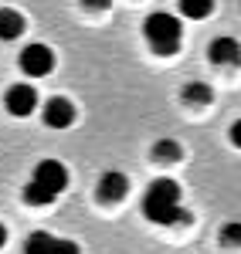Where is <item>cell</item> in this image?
I'll return each instance as SVG.
<instances>
[{"label": "cell", "instance_id": "cell-1", "mask_svg": "<svg viewBox=\"0 0 241 254\" xmlns=\"http://www.w3.org/2000/svg\"><path fill=\"white\" fill-rule=\"evenodd\" d=\"M143 217L150 224H160V227H173V224H190V214L180 207V183L177 180H153L150 190L143 196Z\"/></svg>", "mask_w": 241, "mask_h": 254}, {"label": "cell", "instance_id": "cell-2", "mask_svg": "<svg viewBox=\"0 0 241 254\" xmlns=\"http://www.w3.org/2000/svg\"><path fill=\"white\" fill-rule=\"evenodd\" d=\"M65 187H68V170H65V163H58V159H41L38 166H34L31 183L24 187V200H27L31 207H48V203H55V196H58Z\"/></svg>", "mask_w": 241, "mask_h": 254}, {"label": "cell", "instance_id": "cell-3", "mask_svg": "<svg viewBox=\"0 0 241 254\" xmlns=\"http://www.w3.org/2000/svg\"><path fill=\"white\" fill-rule=\"evenodd\" d=\"M143 31H146V41L153 44V51L157 55H177L180 51V38H183V27L180 20L173 17V14H150L146 24H143Z\"/></svg>", "mask_w": 241, "mask_h": 254}, {"label": "cell", "instance_id": "cell-4", "mask_svg": "<svg viewBox=\"0 0 241 254\" xmlns=\"http://www.w3.org/2000/svg\"><path fill=\"white\" fill-rule=\"evenodd\" d=\"M51 68H55V55H51L48 44H27L20 51V71L24 75L44 78V75H51Z\"/></svg>", "mask_w": 241, "mask_h": 254}, {"label": "cell", "instance_id": "cell-5", "mask_svg": "<svg viewBox=\"0 0 241 254\" xmlns=\"http://www.w3.org/2000/svg\"><path fill=\"white\" fill-rule=\"evenodd\" d=\"M3 105H7V112L10 116H31L34 112V105H38V92H34V85H27V81H20V85H10L7 88V95H3Z\"/></svg>", "mask_w": 241, "mask_h": 254}, {"label": "cell", "instance_id": "cell-6", "mask_svg": "<svg viewBox=\"0 0 241 254\" xmlns=\"http://www.w3.org/2000/svg\"><path fill=\"white\" fill-rule=\"evenodd\" d=\"M207 58L218 68H238L241 64V44L235 38H214L207 48Z\"/></svg>", "mask_w": 241, "mask_h": 254}, {"label": "cell", "instance_id": "cell-7", "mask_svg": "<svg viewBox=\"0 0 241 254\" xmlns=\"http://www.w3.org/2000/svg\"><path fill=\"white\" fill-rule=\"evenodd\" d=\"M44 122H48L51 129H68V126L75 122V105H72L68 98H61V95L48 98V102H44Z\"/></svg>", "mask_w": 241, "mask_h": 254}, {"label": "cell", "instance_id": "cell-8", "mask_svg": "<svg viewBox=\"0 0 241 254\" xmlns=\"http://www.w3.org/2000/svg\"><path fill=\"white\" fill-rule=\"evenodd\" d=\"M126 193H129V180H126V173H116V170L102 173V180H99V196L105 200V203H116V200H122Z\"/></svg>", "mask_w": 241, "mask_h": 254}, {"label": "cell", "instance_id": "cell-9", "mask_svg": "<svg viewBox=\"0 0 241 254\" xmlns=\"http://www.w3.org/2000/svg\"><path fill=\"white\" fill-rule=\"evenodd\" d=\"M27 27V20L14 7H0V41H17Z\"/></svg>", "mask_w": 241, "mask_h": 254}, {"label": "cell", "instance_id": "cell-10", "mask_svg": "<svg viewBox=\"0 0 241 254\" xmlns=\"http://www.w3.org/2000/svg\"><path fill=\"white\" fill-rule=\"evenodd\" d=\"M183 102L187 105H211L214 92H211L207 81H190V85H183Z\"/></svg>", "mask_w": 241, "mask_h": 254}, {"label": "cell", "instance_id": "cell-11", "mask_svg": "<svg viewBox=\"0 0 241 254\" xmlns=\"http://www.w3.org/2000/svg\"><path fill=\"white\" fill-rule=\"evenodd\" d=\"M214 10V0H180V14L190 20H204Z\"/></svg>", "mask_w": 241, "mask_h": 254}, {"label": "cell", "instance_id": "cell-12", "mask_svg": "<svg viewBox=\"0 0 241 254\" xmlns=\"http://www.w3.org/2000/svg\"><path fill=\"white\" fill-rule=\"evenodd\" d=\"M153 159H157V163H177V159H180V142H177V139H160V142L153 146Z\"/></svg>", "mask_w": 241, "mask_h": 254}, {"label": "cell", "instance_id": "cell-13", "mask_svg": "<svg viewBox=\"0 0 241 254\" xmlns=\"http://www.w3.org/2000/svg\"><path fill=\"white\" fill-rule=\"evenodd\" d=\"M221 241H228V244H241V220L224 224L221 227Z\"/></svg>", "mask_w": 241, "mask_h": 254}, {"label": "cell", "instance_id": "cell-14", "mask_svg": "<svg viewBox=\"0 0 241 254\" xmlns=\"http://www.w3.org/2000/svg\"><path fill=\"white\" fill-rule=\"evenodd\" d=\"M48 254H81V251H79L75 241H58V237H55L51 248H48Z\"/></svg>", "mask_w": 241, "mask_h": 254}, {"label": "cell", "instance_id": "cell-15", "mask_svg": "<svg viewBox=\"0 0 241 254\" xmlns=\"http://www.w3.org/2000/svg\"><path fill=\"white\" fill-rule=\"evenodd\" d=\"M81 7H88V10H105L109 0H81Z\"/></svg>", "mask_w": 241, "mask_h": 254}, {"label": "cell", "instance_id": "cell-16", "mask_svg": "<svg viewBox=\"0 0 241 254\" xmlns=\"http://www.w3.org/2000/svg\"><path fill=\"white\" fill-rule=\"evenodd\" d=\"M231 142H235V146L241 149V119L235 122V126H231Z\"/></svg>", "mask_w": 241, "mask_h": 254}, {"label": "cell", "instance_id": "cell-17", "mask_svg": "<svg viewBox=\"0 0 241 254\" xmlns=\"http://www.w3.org/2000/svg\"><path fill=\"white\" fill-rule=\"evenodd\" d=\"M3 244H7V227L0 224V248H3Z\"/></svg>", "mask_w": 241, "mask_h": 254}]
</instances>
